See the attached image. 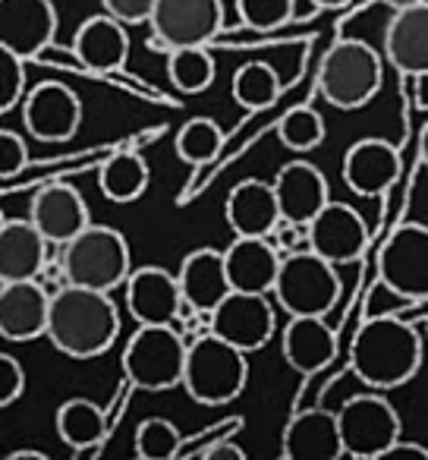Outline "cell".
<instances>
[{"label": "cell", "mask_w": 428, "mask_h": 460, "mask_svg": "<svg viewBox=\"0 0 428 460\" xmlns=\"http://www.w3.org/2000/svg\"><path fill=\"white\" fill-rule=\"evenodd\" d=\"M249 353L233 347L231 341L205 332L189 341L183 369V388L192 401L205 407H224L246 391L249 382Z\"/></svg>", "instance_id": "3"}, {"label": "cell", "mask_w": 428, "mask_h": 460, "mask_svg": "<svg viewBox=\"0 0 428 460\" xmlns=\"http://www.w3.org/2000/svg\"><path fill=\"white\" fill-rule=\"evenodd\" d=\"M183 438L186 435L170 420L152 416V420L139 422V429H135V454L142 460H179Z\"/></svg>", "instance_id": "33"}, {"label": "cell", "mask_w": 428, "mask_h": 460, "mask_svg": "<svg viewBox=\"0 0 428 460\" xmlns=\"http://www.w3.org/2000/svg\"><path fill=\"white\" fill-rule=\"evenodd\" d=\"M344 454L340 420L331 410H302L284 429V457L290 460H337Z\"/></svg>", "instance_id": "24"}, {"label": "cell", "mask_w": 428, "mask_h": 460, "mask_svg": "<svg viewBox=\"0 0 428 460\" xmlns=\"http://www.w3.org/2000/svg\"><path fill=\"white\" fill-rule=\"evenodd\" d=\"M177 278H179V290H183V300L192 309H198V313H214L221 306V300L233 290L224 252L211 250V246L186 252L183 262H179Z\"/></svg>", "instance_id": "25"}, {"label": "cell", "mask_w": 428, "mask_h": 460, "mask_svg": "<svg viewBox=\"0 0 428 460\" xmlns=\"http://www.w3.org/2000/svg\"><path fill=\"white\" fill-rule=\"evenodd\" d=\"M378 281H384L406 303L428 296V227L403 224L384 243L378 256Z\"/></svg>", "instance_id": "9"}, {"label": "cell", "mask_w": 428, "mask_h": 460, "mask_svg": "<svg viewBox=\"0 0 428 460\" xmlns=\"http://www.w3.org/2000/svg\"><path fill=\"white\" fill-rule=\"evenodd\" d=\"M98 186L117 205L135 202L148 190V164L135 152H117L98 171Z\"/></svg>", "instance_id": "29"}, {"label": "cell", "mask_w": 428, "mask_h": 460, "mask_svg": "<svg viewBox=\"0 0 428 460\" xmlns=\"http://www.w3.org/2000/svg\"><path fill=\"white\" fill-rule=\"evenodd\" d=\"M419 161H422V164L428 167V127H425V129H422V133H419Z\"/></svg>", "instance_id": "45"}, {"label": "cell", "mask_w": 428, "mask_h": 460, "mask_svg": "<svg viewBox=\"0 0 428 460\" xmlns=\"http://www.w3.org/2000/svg\"><path fill=\"white\" fill-rule=\"evenodd\" d=\"M189 341L177 325H139L123 347V376L129 388L170 391L183 385Z\"/></svg>", "instance_id": "5"}, {"label": "cell", "mask_w": 428, "mask_h": 460, "mask_svg": "<svg viewBox=\"0 0 428 460\" xmlns=\"http://www.w3.org/2000/svg\"><path fill=\"white\" fill-rule=\"evenodd\" d=\"M120 334V313L108 290L66 288L51 294V319L48 334L51 344L70 359H95L114 347Z\"/></svg>", "instance_id": "1"}, {"label": "cell", "mask_w": 428, "mask_h": 460, "mask_svg": "<svg viewBox=\"0 0 428 460\" xmlns=\"http://www.w3.org/2000/svg\"><path fill=\"white\" fill-rule=\"evenodd\" d=\"M29 217H32V224L45 234L51 246L70 243L76 234H83L92 224L83 192L70 183H48L41 190H35Z\"/></svg>", "instance_id": "16"}, {"label": "cell", "mask_w": 428, "mask_h": 460, "mask_svg": "<svg viewBox=\"0 0 428 460\" xmlns=\"http://www.w3.org/2000/svg\"><path fill=\"white\" fill-rule=\"evenodd\" d=\"M148 26L164 54L173 48L208 45L224 26V7L221 0H158Z\"/></svg>", "instance_id": "10"}, {"label": "cell", "mask_w": 428, "mask_h": 460, "mask_svg": "<svg viewBox=\"0 0 428 460\" xmlns=\"http://www.w3.org/2000/svg\"><path fill=\"white\" fill-rule=\"evenodd\" d=\"M275 300L290 315H328L340 300L337 265L315 250L284 252L281 275L275 284Z\"/></svg>", "instance_id": "7"}, {"label": "cell", "mask_w": 428, "mask_h": 460, "mask_svg": "<svg viewBox=\"0 0 428 460\" xmlns=\"http://www.w3.org/2000/svg\"><path fill=\"white\" fill-rule=\"evenodd\" d=\"M4 460H51L45 451H10Z\"/></svg>", "instance_id": "43"}, {"label": "cell", "mask_w": 428, "mask_h": 460, "mask_svg": "<svg viewBox=\"0 0 428 460\" xmlns=\"http://www.w3.org/2000/svg\"><path fill=\"white\" fill-rule=\"evenodd\" d=\"M384 79L381 58L365 41L340 39L321 58L319 92L328 104L340 111H359L378 95Z\"/></svg>", "instance_id": "6"}, {"label": "cell", "mask_w": 428, "mask_h": 460, "mask_svg": "<svg viewBox=\"0 0 428 460\" xmlns=\"http://www.w3.org/2000/svg\"><path fill=\"white\" fill-rule=\"evenodd\" d=\"M73 54L79 64L92 73H117L123 70L129 58V35L127 22H120L110 13L89 16L83 26L76 29L73 39Z\"/></svg>", "instance_id": "27"}, {"label": "cell", "mask_w": 428, "mask_h": 460, "mask_svg": "<svg viewBox=\"0 0 428 460\" xmlns=\"http://www.w3.org/2000/svg\"><path fill=\"white\" fill-rule=\"evenodd\" d=\"M246 426L243 416H227V420H218L211 422V426H205L198 435H192V438H183V447H179V460L186 457H205V451H208L211 445H218V441L224 438H233V435L240 432V429Z\"/></svg>", "instance_id": "37"}, {"label": "cell", "mask_w": 428, "mask_h": 460, "mask_svg": "<svg viewBox=\"0 0 428 460\" xmlns=\"http://www.w3.org/2000/svg\"><path fill=\"white\" fill-rule=\"evenodd\" d=\"M57 435L64 445L73 447V457L85 460V457H98L108 441L114 420H108L101 407L89 397H70L57 407Z\"/></svg>", "instance_id": "28"}, {"label": "cell", "mask_w": 428, "mask_h": 460, "mask_svg": "<svg viewBox=\"0 0 428 460\" xmlns=\"http://www.w3.org/2000/svg\"><path fill=\"white\" fill-rule=\"evenodd\" d=\"M344 183L359 196H384L400 177V152L388 139H365L353 142L344 155Z\"/></svg>", "instance_id": "19"}, {"label": "cell", "mask_w": 428, "mask_h": 460, "mask_svg": "<svg viewBox=\"0 0 428 460\" xmlns=\"http://www.w3.org/2000/svg\"><path fill=\"white\" fill-rule=\"evenodd\" d=\"M211 332L246 353L262 350L275 334V306L268 294L231 290L221 300V306L211 313Z\"/></svg>", "instance_id": "11"}, {"label": "cell", "mask_w": 428, "mask_h": 460, "mask_svg": "<svg viewBox=\"0 0 428 460\" xmlns=\"http://www.w3.org/2000/svg\"><path fill=\"white\" fill-rule=\"evenodd\" d=\"M275 192L277 202H281V215L287 221H296L306 227L328 202H331V192H328V177L315 164L302 158H293L275 173Z\"/></svg>", "instance_id": "22"}, {"label": "cell", "mask_w": 428, "mask_h": 460, "mask_svg": "<svg viewBox=\"0 0 428 460\" xmlns=\"http://www.w3.org/2000/svg\"><path fill=\"white\" fill-rule=\"evenodd\" d=\"M415 95H419V104L428 111V73H422L419 79H415Z\"/></svg>", "instance_id": "44"}, {"label": "cell", "mask_w": 428, "mask_h": 460, "mask_svg": "<svg viewBox=\"0 0 428 460\" xmlns=\"http://www.w3.org/2000/svg\"><path fill=\"white\" fill-rule=\"evenodd\" d=\"M51 294L41 281H0V334L7 341H35L48 334Z\"/></svg>", "instance_id": "17"}, {"label": "cell", "mask_w": 428, "mask_h": 460, "mask_svg": "<svg viewBox=\"0 0 428 460\" xmlns=\"http://www.w3.org/2000/svg\"><path fill=\"white\" fill-rule=\"evenodd\" d=\"M233 102L246 111H265L281 98V76L271 64L265 60H249L233 73Z\"/></svg>", "instance_id": "30"}, {"label": "cell", "mask_w": 428, "mask_h": 460, "mask_svg": "<svg viewBox=\"0 0 428 460\" xmlns=\"http://www.w3.org/2000/svg\"><path fill=\"white\" fill-rule=\"evenodd\" d=\"M22 123L39 142H66L83 123V102L66 83H41L22 102Z\"/></svg>", "instance_id": "14"}, {"label": "cell", "mask_w": 428, "mask_h": 460, "mask_svg": "<svg viewBox=\"0 0 428 460\" xmlns=\"http://www.w3.org/2000/svg\"><path fill=\"white\" fill-rule=\"evenodd\" d=\"M60 265L66 281L92 290H117L133 275L129 262V243L117 227L108 224H89L83 234L60 246Z\"/></svg>", "instance_id": "4"}, {"label": "cell", "mask_w": 428, "mask_h": 460, "mask_svg": "<svg viewBox=\"0 0 428 460\" xmlns=\"http://www.w3.org/2000/svg\"><path fill=\"white\" fill-rule=\"evenodd\" d=\"M202 460H246V451L240 445H233V438H224L218 445H211Z\"/></svg>", "instance_id": "41"}, {"label": "cell", "mask_w": 428, "mask_h": 460, "mask_svg": "<svg viewBox=\"0 0 428 460\" xmlns=\"http://www.w3.org/2000/svg\"><path fill=\"white\" fill-rule=\"evenodd\" d=\"M425 334H428V319H425Z\"/></svg>", "instance_id": "48"}, {"label": "cell", "mask_w": 428, "mask_h": 460, "mask_svg": "<svg viewBox=\"0 0 428 460\" xmlns=\"http://www.w3.org/2000/svg\"><path fill=\"white\" fill-rule=\"evenodd\" d=\"M296 0H237V13L252 32H275L293 20Z\"/></svg>", "instance_id": "35"}, {"label": "cell", "mask_w": 428, "mask_h": 460, "mask_svg": "<svg viewBox=\"0 0 428 460\" xmlns=\"http://www.w3.org/2000/svg\"><path fill=\"white\" fill-rule=\"evenodd\" d=\"M315 7H325V10H331V7H344L346 0H312Z\"/></svg>", "instance_id": "47"}, {"label": "cell", "mask_w": 428, "mask_h": 460, "mask_svg": "<svg viewBox=\"0 0 428 460\" xmlns=\"http://www.w3.org/2000/svg\"><path fill=\"white\" fill-rule=\"evenodd\" d=\"M57 32L51 0H0V45L22 60H39Z\"/></svg>", "instance_id": "13"}, {"label": "cell", "mask_w": 428, "mask_h": 460, "mask_svg": "<svg viewBox=\"0 0 428 460\" xmlns=\"http://www.w3.org/2000/svg\"><path fill=\"white\" fill-rule=\"evenodd\" d=\"M127 309L139 325H173L183 306L179 278L158 265H142L127 278Z\"/></svg>", "instance_id": "15"}, {"label": "cell", "mask_w": 428, "mask_h": 460, "mask_svg": "<svg viewBox=\"0 0 428 460\" xmlns=\"http://www.w3.org/2000/svg\"><path fill=\"white\" fill-rule=\"evenodd\" d=\"M26 60L10 48H0V114L16 111L26 102Z\"/></svg>", "instance_id": "36"}, {"label": "cell", "mask_w": 428, "mask_h": 460, "mask_svg": "<svg viewBox=\"0 0 428 460\" xmlns=\"http://www.w3.org/2000/svg\"><path fill=\"white\" fill-rule=\"evenodd\" d=\"M26 142H22L20 133H13V129H0V177L10 180L16 177V173H22V167H26Z\"/></svg>", "instance_id": "38"}, {"label": "cell", "mask_w": 428, "mask_h": 460, "mask_svg": "<svg viewBox=\"0 0 428 460\" xmlns=\"http://www.w3.org/2000/svg\"><path fill=\"white\" fill-rule=\"evenodd\" d=\"M422 366V334L397 315H371L350 347V369L375 391L406 385Z\"/></svg>", "instance_id": "2"}, {"label": "cell", "mask_w": 428, "mask_h": 460, "mask_svg": "<svg viewBox=\"0 0 428 460\" xmlns=\"http://www.w3.org/2000/svg\"><path fill=\"white\" fill-rule=\"evenodd\" d=\"M154 4L158 0H101L104 13L117 16L127 26H139V22H148L154 13Z\"/></svg>", "instance_id": "40"}, {"label": "cell", "mask_w": 428, "mask_h": 460, "mask_svg": "<svg viewBox=\"0 0 428 460\" xmlns=\"http://www.w3.org/2000/svg\"><path fill=\"white\" fill-rule=\"evenodd\" d=\"M224 217H227V227L237 237H271L277 221L284 217L275 183L256 177L237 183L227 192Z\"/></svg>", "instance_id": "21"}, {"label": "cell", "mask_w": 428, "mask_h": 460, "mask_svg": "<svg viewBox=\"0 0 428 460\" xmlns=\"http://www.w3.org/2000/svg\"><path fill=\"white\" fill-rule=\"evenodd\" d=\"M281 142L296 155H306L325 142V120L315 108H293L277 123Z\"/></svg>", "instance_id": "34"}, {"label": "cell", "mask_w": 428, "mask_h": 460, "mask_svg": "<svg viewBox=\"0 0 428 460\" xmlns=\"http://www.w3.org/2000/svg\"><path fill=\"white\" fill-rule=\"evenodd\" d=\"M224 262L233 290L271 294L281 275L284 252L271 243V237H233V243L224 250Z\"/></svg>", "instance_id": "23"}, {"label": "cell", "mask_w": 428, "mask_h": 460, "mask_svg": "<svg viewBox=\"0 0 428 460\" xmlns=\"http://www.w3.org/2000/svg\"><path fill=\"white\" fill-rule=\"evenodd\" d=\"M400 454H413V457H425L428 460V447H422V445H413V441H397L394 447H390V454L388 457H400Z\"/></svg>", "instance_id": "42"}, {"label": "cell", "mask_w": 428, "mask_h": 460, "mask_svg": "<svg viewBox=\"0 0 428 460\" xmlns=\"http://www.w3.org/2000/svg\"><path fill=\"white\" fill-rule=\"evenodd\" d=\"M173 146H177L179 161H186V164H208L218 158L221 146H224V129L211 117H192L179 127Z\"/></svg>", "instance_id": "32"}, {"label": "cell", "mask_w": 428, "mask_h": 460, "mask_svg": "<svg viewBox=\"0 0 428 460\" xmlns=\"http://www.w3.org/2000/svg\"><path fill=\"white\" fill-rule=\"evenodd\" d=\"M381 4L390 10H400V7H413V4H419V0H381Z\"/></svg>", "instance_id": "46"}, {"label": "cell", "mask_w": 428, "mask_h": 460, "mask_svg": "<svg viewBox=\"0 0 428 460\" xmlns=\"http://www.w3.org/2000/svg\"><path fill=\"white\" fill-rule=\"evenodd\" d=\"M214 73H218V66H214V58L205 51V45L167 51V79L177 92L198 95V92L211 89Z\"/></svg>", "instance_id": "31"}, {"label": "cell", "mask_w": 428, "mask_h": 460, "mask_svg": "<svg viewBox=\"0 0 428 460\" xmlns=\"http://www.w3.org/2000/svg\"><path fill=\"white\" fill-rule=\"evenodd\" d=\"M384 58L403 76L428 73V0L394 10L384 29Z\"/></svg>", "instance_id": "18"}, {"label": "cell", "mask_w": 428, "mask_h": 460, "mask_svg": "<svg viewBox=\"0 0 428 460\" xmlns=\"http://www.w3.org/2000/svg\"><path fill=\"white\" fill-rule=\"evenodd\" d=\"M48 237L29 221L4 217L0 224V281H39L48 259Z\"/></svg>", "instance_id": "26"}, {"label": "cell", "mask_w": 428, "mask_h": 460, "mask_svg": "<svg viewBox=\"0 0 428 460\" xmlns=\"http://www.w3.org/2000/svg\"><path fill=\"white\" fill-rule=\"evenodd\" d=\"M337 420H340L346 457H359V460L388 457L390 447L400 441L403 432L400 413L381 394H353L337 410Z\"/></svg>", "instance_id": "8"}, {"label": "cell", "mask_w": 428, "mask_h": 460, "mask_svg": "<svg viewBox=\"0 0 428 460\" xmlns=\"http://www.w3.org/2000/svg\"><path fill=\"white\" fill-rule=\"evenodd\" d=\"M26 391V372H22L20 359L10 353H0V407L16 403Z\"/></svg>", "instance_id": "39"}, {"label": "cell", "mask_w": 428, "mask_h": 460, "mask_svg": "<svg viewBox=\"0 0 428 460\" xmlns=\"http://www.w3.org/2000/svg\"><path fill=\"white\" fill-rule=\"evenodd\" d=\"M309 230V250L325 256L334 265H353L362 259L369 246V227L365 217L346 202H328L312 221L306 224Z\"/></svg>", "instance_id": "12"}, {"label": "cell", "mask_w": 428, "mask_h": 460, "mask_svg": "<svg viewBox=\"0 0 428 460\" xmlns=\"http://www.w3.org/2000/svg\"><path fill=\"white\" fill-rule=\"evenodd\" d=\"M281 350L290 369L300 376H315L337 359L340 341L325 315H290V325L281 334Z\"/></svg>", "instance_id": "20"}]
</instances>
